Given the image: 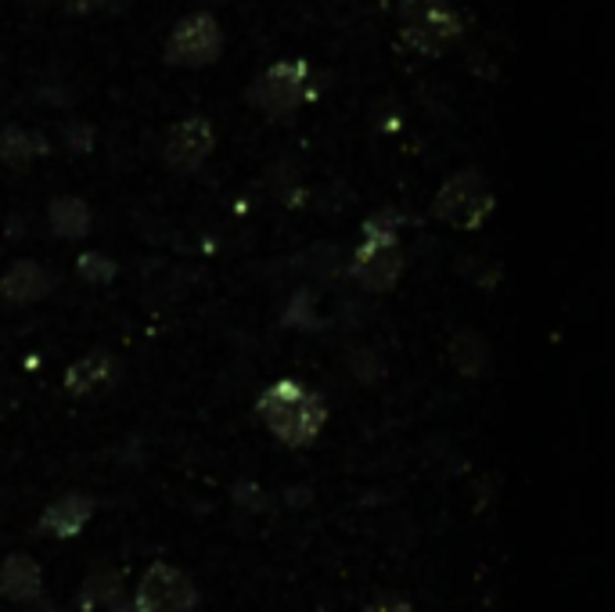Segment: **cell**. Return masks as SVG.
<instances>
[{"mask_svg":"<svg viewBox=\"0 0 615 612\" xmlns=\"http://www.w3.org/2000/svg\"><path fill=\"white\" fill-rule=\"evenodd\" d=\"M36 598H44V569L25 551H11L0 562V602L11 605H30Z\"/></svg>","mask_w":615,"mask_h":612,"instance_id":"obj_12","label":"cell"},{"mask_svg":"<svg viewBox=\"0 0 615 612\" xmlns=\"http://www.w3.org/2000/svg\"><path fill=\"white\" fill-rule=\"evenodd\" d=\"M349 275L364 292H392L403 278V253L389 241H364L349 253Z\"/></svg>","mask_w":615,"mask_h":612,"instance_id":"obj_8","label":"cell"},{"mask_svg":"<svg viewBox=\"0 0 615 612\" xmlns=\"http://www.w3.org/2000/svg\"><path fill=\"white\" fill-rule=\"evenodd\" d=\"M76 275H79V281L105 289V284H112L119 278V264L105 253H79L76 256Z\"/></svg>","mask_w":615,"mask_h":612,"instance_id":"obj_17","label":"cell"},{"mask_svg":"<svg viewBox=\"0 0 615 612\" xmlns=\"http://www.w3.org/2000/svg\"><path fill=\"white\" fill-rule=\"evenodd\" d=\"M112 0H65V11L76 19H87V15H98V11H105Z\"/></svg>","mask_w":615,"mask_h":612,"instance_id":"obj_23","label":"cell"},{"mask_svg":"<svg viewBox=\"0 0 615 612\" xmlns=\"http://www.w3.org/2000/svg\"><path fill=\"white\" fill-rule=\"evenodd\" d=\"M19 612H58V609H54L47 598H36V602H30V605H19Z\"/></svg>","mask_w":615,"mask_h":612,"instance_id":"obj_24","label":"cell"},{"mask_svg":"<svg viewBox=\"0 0 615 612\" xmlns=\"http://www.w3.org/2000/svg\"><path fill=\"white\" fill-rule=\"evenodd\" d=\"M256 418L281 447H310L327 426V400L299 378H278L256 397Z\"/></svg>","mask_w":615,"mask_h":612,"instance_id":"obj_1","label":"cell"},{"mask_svg":"<svg viewBox=\"0 0 615 612\" xmlns=\"http://www.w3.org/2000/svg\"><path fill=\"white\" fill-rule=\"evenodd\" d=\"M235 505H241L245 512H267L270 508V494L259 483H238L235 486Z\"/></svg>","mask_w":615,"mask_h":612,"instance_id":"obj_19","label":"cell"},{"mask_svg":"<svg viewBox=\"0 0 615 612\" xmlns=\"http://www.w3.org/2000/svg\"><path fill=\"white\" fill-rule=\"evenodd\" d=\"M450 0H400V22H410V19H418V15H429V11L435 8H446Z\"/></svg>","mask_w":615,"mask_h":612,"instance_id":"obj_22","label":"cell"},{"mask_svg":"<svg viewBox=\"0 0 615 612\" xmlns=\"http://www.w3.org/2000/svg\"><path fill=\"white\" fill-rule=\"evenodd\" d=\"M119 375H122V364L112 350H90L65 367L62 386L73 400H94V397H105L119 383Z\"/></svg>","mask_w":615,"mask_h":612,"instance_id":"obj_9","label":"cell"},{"mask_svg":"<svg viewBox=\"0 0 615 612\" xmlns=\"http://www.w3.org/2000/svg\"><path fill=\"white\" fill-rule=\"evenodd\" d=\"M461 36H464V19L450 4L400 25V44L421 54V58H440L454 44H461Z\"/></svg>","mask_w":615,"mask_h":612,"instance_id":"obj_7","label":"cell"},{"mask_svg":"<svg viewBox=\"0 0 615 612\" xmlns=\"http://www.w3.org/2000/svg\"><path fill=\"white\" fill-rule=\"evenodd\" d=\"M198 605H202L198 583L184 569H176L170 562H155L137 580V588L122 612H198Z\"/></svg>","mask_w":615,"mask_h":612,"instance_id":"obj_5","label":"cell"},{"mask_svg":"<svg viewBox=\"0 0 615 612\" xmlns=\"http://www.w3.org/2000/svg\"><path fill=\"white\" fill-rule=\"evenodd\" d=\"M310 62L306 58H284L273 62L270 69H263L249 87H245V105L256 108L259 116L267 119H284L299 112L310 98Z\"/></svg>","mask_w":615,"mask_h":612,"instance_id":"obj_2","label":"cell"},{"mask_svg":"<svg viewBox=\"0 0 615 612\" xmlns=\"http://www.w3.org/2000/svg\"><path fill=\"white\" fill-rule=\"evenodd\" d=\"M65 144L73 148V152H79V155L90 152V148H94V127H90V122H68V127H65Z\"/></svg>","mask_w":615,"mask_h":612,"instance_id":"obj_21","label":"cell"},{"mask_svg":"<svg viewBox=\"0 0 615 612\" xmlns=\"http://www.w3.org/2000/svg\"><path fill=\"white\" fill-rule=\"evenodd\" d=\"M94 512H98V501L84 494V490H68V494L54 497L44 508V515L36 519V529L47 534L51 540H73L90 526Z\"/></svg>","mask_w":615,"mask_h":612,"instance_id":"obj_10","label":"cell"},{"mask_svg":"<svg viewBox=\"0 0 615 612\" xmlns=\"http://www.w3.org/2000/svg\"><path fill=\"white\" fill-rule=\"evenodd\" d=\"M47 227H51L54 238L79 241V238L90 235L94 210L87 206V198H79V195H58L47 206Z\"/></svg>","mask_w":615,"mask_h":612,"instance_id":"obj_14","label":"cell"},{"mask_svg":"<svg viewBox=\"0 0 615 612\" xmlns=\"http://www.w3.org/2000/svg\"><path fill=\"white\" fill-rule=\"evenodd\" d=\"M446 357H450V364H454L457 375H464V378H483L489 372V361H494V353H489V343L475 329H461L454 339H450Z\"/></svg>","mask_w":615,"mask_h":612,"instance_id":"obj_15","label":"cell"},{"mask_svg":"<svg viewBox=\"0 0 615 612\" xmlns=\"http://www.w3.org/2000/svg\"><path fill=\"white\" fill-rule=\"evenodd\" d=\"M216 152V130L213 122L205 116H187V119H176L173 127L166 130V138H162V167L176 176H195L205 162L213 159Z\"/></svg>","mask_w":615,"mask_h":612,"instance_id":"obj_6","label":"cell"},{"mask_svg":"<svg viewBox=\"0 0 615 612\" xmlns=\"http://www.w3.org/2000/svg\"><path fill=\"white\" fill-rule=\"evenodd\" d=\"M367 612H414V605H410V598L400 591H378L371 598V605H367Z\"/></svg>","mask_w":615,"mask_h":612,"instance_id":"obj_20","label":"cell"},{"mask_svg":"<svg viewBox=\"0 0 615 612\" xmlns=\"http://www.w3.org/2000/svg\"><path fill=\"white\" fill-rule=\"evenodd\" d=\"M360 238L364 241H389V245H400V216L378 210L371 213L367 221L360 224Z\"/></svg>","mask_w":615,"mask_h":612,"instance_id":"obj_18","label":"cell"},{"mask_svg":"<svg viewBox=\"0 0 615 612\" xmlns=\"http://www.w3.org/2000/svg\"><path fill=\"white\" fill-rule=\"evenodd\" d=\"M127 602H130L127 580H122V573L112 566H94L90 573L84 577V583H79V591H76V605L84 612H94V609L122 612Z\"/></svg>","mask_w":615,"mask_h":612,"instance_id":"obj_13","label":"cell"},{"mask_svg":"<svg viewBox=\"0 0 615 612\" xmlns=\"http://www.w3.org/2000/svg\"><path fill=\"white\" fill-rule=\"evenodd\" d=\"M54 289H58V275H54L51 267L36 264V260H19L4 270V278H0V299L11 307H30L40 303V299H47Z\"/></svg>","mask_w":615,"mask_h":612,"instance_id":"obj_11","label":"cell"},{"mask_svg":"<svg viewBox=\"0 0 615 612\" xmlns=\"http://www.w3.org/2000/svg\"><path fill=\"white\" fill-rule=\"evenodd\" d=\"M497 210L486 176L478 170H457L432 198V216L454 230H478Z\"/></svg>","mask_w":615,"mask_h":612,"instance_id":"obj_3","label":"cell"},{"mask_svg":"<svg viewBox=\"0 0 615 612\" xmlns=\"http://www.w3.org/2000/svg\"><path fill=\"white\" fill-rule=\"evenodd\" d=\"M227 36L224 25L216 22L209 11H191L181 22L173 25L166 44H162V62L170 69H209L224 58Z\"/></svg>","mask_w":615,"mask_h":612,"instance_id":"obj_4","label":"cell"},{"mask_svg":"<svg viewBox=\"0 0 615 612\" xmlns=\"http://www.w3.org/2000/svg\"><path fill=\"white\" fill-rule=\"evenodd\" d=\"M47 138L44 133H33L25 127H4L0 130V162L8 170H30L40 155H47Z\"/></svg>","mask_w":615,"mask_h":612,"instance_id":"obj_16","label":"cell"}]
</instances>
